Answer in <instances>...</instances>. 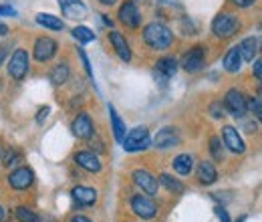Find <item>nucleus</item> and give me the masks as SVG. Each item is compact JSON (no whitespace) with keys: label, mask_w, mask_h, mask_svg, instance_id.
I'll return each mask as SVG.
<instances>
[{"label":"nucleus","mask_w":262,"mask_h":222,"mask_svg":"<svg viewBox=\"0 0 262 222\" xmlns=\"http://www.w3.org/2000/svg\"><path fill=\"white\" fill-rule=\"evenodd\" d=\"M143 41L147 43V47H151L156 51H165L173 43V32L162 23H149L143 29Z\"/></svg>","instance_id":"nucleus-1"},{"label":"nucleus","mask_w":262,"mask_h":222,"mask_svg":"<svg viewBox=\"0 0 262 222\" xmlns=\"http://www.w3.org/2000/svg\"><path fill=\"white\" fill-rule=\"evenodd\" d=\"M121 146H123V150L125 152H143V150H147L149 146H151V139H149V131H147V127H133L129 133L123 137V142H121Z\"/></svg>","instance_id":"nucleus-2"},{"label":"nucleus","mask_w":262,"mask_h":222,"mask_svg":"<svg viewBox=\"0 0 262 222\" xmlns=\"http://www.w3.org/2000/svg\"><path fill=\"white\" fill-rule=\"evenodd\" d=\"M238 29H240V21L234 14H228V12H220L212 21V32L218 38H230L238 32Z\"/></svg>","instance_id":"nucleus-3"},{"label":"nucleus","mask_w":262,"mask_h":222,"mask_svg":"<svg viewBox=\"0 0 262 222\" xmlns=\"http://www.w3.org/2000/svg\"><path fill=\"white\" fill-rule=\"evenodd\" d=\"M29 73V53L25 49H16L8 61V75L14 81H23Z\"/></svg>","instance_id":"nucleus-4"},{"label":"nucleus","mask_w":262,"mask_h":222,"mask_svg":"<svg viewBox=\"0 0 262 222\" xmlns=\"http://www.w3.org/2000/svg\"><path fill=\"white\" fill-rule=\"evenodd\" d=\"M224 107L228 109V113L236 119L246 117L248 107H246V97L242 95L238 89H230L226 97H224Z\"/></svg>","instance_id":"nucleus-5"},{"label":"nucleus","mask_w":262,"mask_h":222,"mask_svg":"<svg viewBox=\"0 0 262 222\" xmlns=\"http://www.w3.org/2000/svg\"><path fill=\"white\" fill-rule=\"evenodd\" d=\"M131 210H133L139 218H145V220L156 218V214H158V206H156V202L151 200V196H141V194H135V196L131 198Z\"/></svg>","instance_id":"nucleus-6"},{"label":"nucleus","mask_w":262,"mask_h":222,"mask_svg":"<svg viewBox=\"0 0 262 222\" xmlns=\"http://www.w3.org/2000/svg\"><path fill=\"white\" fill-rule=\"evenodd\" d=\"M34 59L38 61V63H47V61H51L55 55H57V49H59V45H57V41L55 38H51V36H40V38H36L34 41Z\"/></svg>","instance_id":"nucleus-7"},{"label":"nucleus","mask_w":262,"mask_h":222,"mask_svg":"<svg viewBox=\"0 0 262 222\" xmlns=\"http://www.w3.org/2000/svg\"><path fill=\"white\" fill-rule=\"evenodd\" d=\"M204 63H206V49L202 45H196L192 47L184 57H182V67L188 71V73H198L204 69Z\"/></svg>","instance_id":"nucleus-8"},{"label":"nucleus","mask_w":262,"mask_h":222,"mask_svg":"<svg viewBox=\"0 0 262 222\" xmlns=\"http://www.w3.org/2000/svg\"><path fill=\"white\" fill-rule=\"evenodd\" d=\"M33 182H34V172L31 168H27V166H20V168L12 170L10 176H8V184L14 190H27L29 186H33Z\"/></svg>","instance_id":"nucleus-9"},{"label":"nucleus","mask_w":262,"mask_h":222,"mask_svg":"<svg viewBox=\"0 0 262 222\" xmlns=\"http://www.w3.org/2000/svg\"><path fill=\"white\" fill-rule=\"evenodd\" d=\"M178 144H180V133L176 127H164L154 137V148H158V150H169Z\"/></svg>","instance_id":"nucleus-10"},{"label":"nucleus","mask_w":262,"mask_h":222,"mask_svg":"<svg viewBox=\"0 0 262 222\" xmlns=\"http://www.w3.org/2000/svg\"><path fill=\"white\" fill-rule=\"evenodd\" d=\"M119 21H121L125 27H129V29H137V27L141 25V14H139L135 2L125 0V2L121 4V8H119Z\"/></svg>","instance_id":"nucleus-11"},{"label":"nucleus","mask_w":262,"mask_h":222,"mask_svg":"<svg viewBox=\"0 0 262 222\" xmlns=\"http://www.w3.org/2000/svg\"><path fill=\"white\" fill-rule=\"evenodd\" d=\"M222 142H224V146L228 148L230 152H234V154H244V152H246L244 139L240 137V133H238L236 127L226 126L222 129Z\"/></svg>","instance_id":"nucleus-12"},{"label":"nucleus","mask_w":262,"mask_h":222,"mask_svg":"<svg viewBox=\"0 0 262 222\" xmlns=\"http://www.w3.org/2000/svg\"><path fill=\"white\" fill-rule=\"evenodd\" d=\"M131 178H133V182L145 192L147 196H156L158 194V180L147 170H135L131 174Z\"/></svg>","instance_id":"nucleus-13"},{"label":"nucleus","mask_w":262,"mask_h":222,"mask_svg":"<svg viewBox=\"0 0 262 222\" xmlns=\"http://www.w3.org/2000/svg\"><path fill=\"white\" fill-rule=\"evenodd\" d=\"M59 6H61L63 16L67 18L81 21L87 16V6L83 4V0H59Z\"/></svg>","instance_id":"nucleus-14"},{"label":"nucleus","mask_w":262,"mask_h":222,"mask_svg":"<svg viewBox=\"0 0 262 222\" xmlns=\"http://www.w3.org/2000/svg\"><path fill=\"white\" fill-rule=\"evenodd\" d=\"M71 129H73V133H75L79 139H89V137L95 133L93 122H91V117H89L87 113H79V115L73 119Z\"/></svg>","instance_id":"nucleus-15"},{"label":"nucleus","mask_w":262,"mask_h":222,"mask_svg":"<svg viewBox=\"0 0 262 222\" xmlns=\"http://www.w3.org/2000/svg\"><path fill=\"white\" fill-rule=\"evenodd\" d=\"M178 73V61L173 57H164L156 63V79L167 83V79H171Z\"/></svg>","instance_id":"nucleus-16"},{"label":"nucleus","mask_w":262,"mask_h":222,"mask_svg":"<svg viewBox=\"0 0 262 222\" xmlns=\"http://www.w3.org/2000/svg\"><path fill=\"white\" fill-rule=\"evenodd\" d=\"M109 41H111V47L115 49L117 57H119L121 61L129 63V61H131V49H129V43L125 41V36H123L121 32L111 31V32H109Z\"/></svg>","instance_id":"nucleus-17"},{"label":"nucleus","mask_w":262,"mask_h":222,"mask_svg":"<svg viewBox=\"0 0 262 222\" xmlns=\"http://www.w3.org/2000/svg\"><path fill=\"white\" fill-rule=\"evenodd\" d=\"M75 164L79 168L91 172V174L101 172V162H99L97 154H93V152H77L75 154Z\"/></svg>","instance_id":"nucleus-18"},{"label":"nucleus","mask_w":262,"mask_h":222,"mask_svg":"<svg viewBox=\"0 0 262 222\" xmlns=\"http://www.w3.org/2000/svg\"><path fill=\"white\" fill-rule=\"evenodd\" d=\"M73 198L77 204L81 206H93L97 202V190L95 188H87V186H75L73 188Z\"/></svg>","instance_id":"nucleus-19"},{"label":"nucleus","mask_w":262,"mask_h":222,"mask_svg":"<svg viewBox=\"0 0 262 222\" xmlns=\"http://www.w3.org/2000/svg\"><path fill=\"white\" fill-rule=\"evenodd\" d=\"M216 180H218V172H216L214 164L212 162H206V159L200 162V166H198V182L204 184V186H210Z\"/></svg>","instance_id":"nucleus-20"},{"label":"nucleus","mask_w":262,"mask_h":222,"mask_svg":"<svg viewBox=\"0 0 262 222\" xmlns=\"http://www.w3.org/2000/svg\"><path fill=\"white\" fill-rule=\"evenodd\" d=\"M258 38H254V36H248V38H244L240 45H238V51H240V57H242V61H254V57H256V53H258Z\"/></svg>","instance_id":"nucleus-21"},{"label":"nucleus","mask_w":262,"mask_h":222,"mask_svg":"<svg viewBox=\"0 0 262 222\" xmlns=\"http://www.w3.org/2000/svg\"><path fill=\"white\" fill-rule=\"evenodd\" d=\"M171 166H173V170H176L180 176H188V174H192V170H194V158H192L190 154H180V156L173 158Z\"/></svg>","instance_id":"nucleus-22"},{"label":"nucleus","mask_w":262,"mask_h":222,"mask_svg":"<svg viewBox=\"0 0 262 222\" xmlns=\"http://www.w3.org/2000/svg\"><path fill=\"white\" fill-rule=\"evenodd\" d=\"M224 69L228 73H238L242 69V57H240V51H238V45L228 49V53L224 55Z\"/></svg>","instance_id":"nucleus-23"},{"label":"nucleus","mask_w":262,"mask_h":222,"mask_svg":"<svg viewBox=\"0 0 262 222\" xmlns=\"http://www.w3.org/2000/svg\"><path fill=\"white\" fill-rule=\"evenodd\" d=\"M51 81H53V85H65L67 81H69V77H71V67L63 61V63H57L53 67V71H51Z\"/></svg>","instance_id":"nucleus-24"},{"label":"nucleus","mask_w":262,"mask_h":222,"mask_svg":"<svg viewBox=\"0 0 262 222\" xmlns=\"http://www.w3.org/2000/svg\"><path fill=\"white\" fill-rule=\"evenodd\" d=\"M36 23H38L40 27H45V29H51V31H63V29H65V23H63L59 16H55V14H45V12H40V14H36Z\"/></svg>","instance_id":"nucleus-25"},{"label":"nucleus","mask_w":262,"mask_h":222,"mask_svg":"<svg viewBox=\"0 0 262 222\" xmlns=\"http://www.w3.org/2000/svg\"><path fill=\"white\" fill-rule=\"evenodd\" d=\"M109 115H111L113 135H115V139L121 144V142H123V137H125V124L121 122V117H119V113L115 111V107H113V105H109Z\"/></svg>","instance_id":"nucleus-26"},{"label":"nucleus","mask_w":262,"mask_h":222,"mask_svg":"<svg viewBox=\"0 0 262 222\" xmlns=\"http://www.w3.org/2000/svg\"><path fill=\"white\" fill-rule=\"evenodd\" d=\"M160 182H162L169 192H173V194H182V192H184V184H182L180 180H176L173 176H169V174H162V176H160Z\"/></svg>","instance_id":"nucleus-27"},{"label":"nucleus","mask_w":262,"mask_h":222,"mask_svg":"<svg viewBox=\"0 0 262 222\" xmlns=\"http://www.w3.org/2000/svg\"><path fill=\"white\" fill-rule=\"evenodd\" d=\"M73 36L79 41V43H91V41H95V32L91 31V29H87V27H75L73 29Z\"/></svg>","instance_id":"nucleus-28"},{"label":"nucleus","mask_w":262,"mask_h":222,"mask_svg":"<svg viewBox=\"0 0 262 222\" xmlns=\"http://www.w3.org/2000/svg\"><path fill=\"white\" fill-rule=\"evenodd\" d=\"M14 216L18 218V222H40L38 214H34L33 210H29L27 206H18L14 210Z\"/></svg>","instance_id":"nucleus-29"},{"label":"nucleus","mask_w":262,"mask_h":222,"mask_svg":"<svg viewBox=\"0 0 262 222\" xmlns=\"http://www.w3.org/2000/svg\"><path fill=\"white\" fill-rule=\"evenodd\" d=\"M246 107L256 115V119H260L262 117V105H260V97H250V99H246Z\"/></svg>","instance_id":"nucleus-30"},{"label":"nucleus","mask_w":262,"mask_h":222,"mask_svg":"<svg viewBox=\"0 0 262 222\" xmlns=\"http://www.w3.org/2000/svg\"><path fill=\"white\" fill-rule=\"evenodd\" d=\"M20 159H23V156H20V152H18V150H10V152L4 156L2 162H4V166H6V168H12V166H16Z\"/></svg>","instance_id":"nucleus-31"},{"label":"nucleus","mask_w":262,"mask_h":222,"mask_svg":"<svg viewBox=\"0 0 262 222\" xmlns=\"http://www.w3.org/2000/svg\"><path fill=\"white\" fill-rule=\"evenodd\" d=\"M210 152H212V156L216 159H222L224 152H222V142H220V137H212V139H210Z\"/></svg>","instance_id":"nucleus-32"},{"label":"nucleus","mask_w":262,"mask_h":222,"mask_svg":"<svg viewBox=\"0 0 262 222\" xmlns=\"http://www.w3.org/2000/svg\"><path fill=\"white\" fill-rule=\"evenodd\" d=\"M210 113H212V117L220 119V117L224 115V105H222V101H214V103L210 105Z\"/></svg>","instance_id":"nucleus-33"},{"label":"nucleus","mask_w":262,"mask_h":222,"mask_svg":"<svg viewBox=\"0 0 262 222\" xmlns=\"http://www.w3.org/2000/svg\"><path fill=\"white\" fill-rule=\"evenodd\" d=\"M79 57H81V61H83V67H85V71H87L89 79H91V81H95V77H93V69H91V63H89V59H87V55H85V51H83V49H79Z\"/></svg>","instance_id":"nucleus-34"},{"label":"nucleus","mask_w":262,"mask_h":222,"mask_svg":"<svg viewBox=\"0 0 262 222\" xmlns=\"http://www.w3.org/2000/svg\"><path fill=\"white\" fill-rule=\"evenodd\" d=\"M49 113H51V107H40V109H38V115H36V124H38V126H42V124L47 122Z\"/></svg>","instance_id":"nucleus-35"},{"label":"nucleus","mask_w":262,"mask_h":222,"mask_svg":"<svg viewBox=\"0 0 262 222\" xmlns=\"http://www.w3.org/2000/svg\"><path fill=\"white\" fill-rule=\"evenodd\" d=\"M89 139H91V144H89V146H91V148L95 146V152H99V154H101V152H105V148H103V142L95 137V133H93V135H91Z\"/></svg>","instance_id":"nucleus-36"},{"label":"nucleus","mask_w":262,"mask_h":222,"mask_svg":"<svg viewBox=\"0 0 262 222\" xmlns=\"http://www.w3.org/2000/svg\"><path fill=\"white\" fill-rule=\"evenodd\" d=\"M14 14H16V10L12 6H2L0 4V16H14Z\"/></svg>","instance_id":"nucleus-37"},{"label":"nucleus","mask_w":262,"mask_h":222,"mask_svg":"<svg viewBox=\"0 0 262 222\" xmlns=\"http://www.w3.org/2000/svg\"><path fill=\"white\" fill-rule=\"evenodd\" d=\"M238 8H248V6H252V4H256V0H232Z\"/></svg>","instance_id":"nucleus-38"},{"label":"nucleus","mask_w":262,"mask_h":222,"mask_svg":"<svg viewBox=\"0 0 262 222\" xmlns=\"http://www.w3.org/2000/svg\"><path fill=\"white\" fill-rule=\"evenodd\" d=\"M216 214H218V218H220V222H230V218H228V212L222 208V206H218L216 208Z\"/></svg>","instance_id":"nucleus-39"},{"label":"nucleus","mask_w":262,"mask_h":222,"mask_svg":"<svg viewBox=\"0 0 262 222\" xmlns=\"http://www.w3.org/2000/svg\"><path fill=\"white\" fill-rule=\"evenodd\" d=\"M260 59H256L254 61V67H252V71H254V75H256V79L260 81V77H262V67H260Z\"/></svg>","instance_id":"nucleus-40"},{"label":"nucleus","mask_w":262,"mask_h":222,"mask_svg":"<svg viewBox=\"0 0 262 222\" xmlns=\"http://www.w3.org/2000/svg\"><path fill=\"white\" fill-rule=\"evenodd\" d=\"M71 222H91L89 218H85V216H81V214H75L73 218H71Z\"/></svg>","instance_id":"nucleus-41"},{"label":"nucleus","mask_w":262,"mask_h":222,"mask_svg":"<svg viewBox=\"0 0 262 222\" xmlns=\"http://www.w3.org/2000/svg\"><path fill=\"white\" fill-rule=\"evenodd\" d=\"M4 59H6V47L0 45V67H2V63H4Z\"/></svg>","instance_id":"nucleus-42"},{"label":"nucleus","mask_w":262,"mask_h":222,"mask_svg":"<svg viewBox=\"0 0 262 222\" xmlns=\"http://www.w3.org/2000/svg\"><path fill=\"white\" fill-rule=\"evenodd\" d=\"M6 34H8V27L0 23V36H6Z\"/></svg>","instance_id":"nucleus-43"},{"label":"nucleus","mask_w":262,"mask_h":222,"mask_svg":"<svg viewBox=\"0 0 262 222\" xmlns=\"http://www.w3.org/2000/svg\"><path fill=\"white\" fill-rule=\"evenodd\" d=\"M246 131H248V133L256 131V124H246Z\"/></svg>","instance_id":"nucleus-44"},{"label":"nucleus","mask_w":262,"mask_h":222,"mask_svg":"<svg viewBox=\"0 0 262 222\" xmlns=\"http://www.w3.org/2000/svg\"><path fill=\"white\" fill-rule=\"evenodd\" d=\"M99 2H101V4H105V6H113L117 0H99Z\"/></svg>","instance_id":"nucleus-45"},{"label":"nucleus","mask_w":262,"mask_h":222,"mask_svg":"<svg viewBox=\"0 0 262 222\" xmlns=\"http://www.w3.org/2000/svg\"><path fill=\"white\" fill-rule=\"evenodd\" d=\"M101 16H103V23H105V25H109V27H111V25H113V23H111V18H109V16H105V14H101Z\"/></svg>","instance_id":"nucleus-46"},{"label":"nucleus","mask_w":262,"mask_h":222,"mask_svg":"<svg viewBox=\"0 0 262 222\" xmlns=\"http://www.w3.org/2000/svg\"><path fill=\"white\" fill-rule=\"evenodd\" d=\"M4 220V208H2V206H0V222Z\"/></svg>","instance_id":"nucleus-47"},{"label":"nucleus","mask_w":262,"mask_h":222,"mask_svg":"<svg viewBox=\"0 0 262 222\" xmlns=\"http://www.w3.org/2000/svg\"><path fill=\"white\" fill-rule=\"evenodd\" d=\"M0 159H2V148H0Z\"/></svg>","instance_id":"nucleus-48"}]
</instances>
